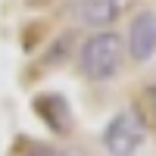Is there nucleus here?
Returning <instances> with one entry per match:
<instances>
[{"label": "nucleus", "mask_w": 156, "mask_h": 156, "mask_svg": "<svg viewBox=\"0 0 156 156\" xmlns=\"http://www.w3.org/2000/svg\"><path fill=\"white\" fill-rule=\"evenodd\" d=\"M122 50L125 41L115 31H94L78 50V69L94 81H106L122 69Z\"/></svg>", "instance_id": "obj_1"}, {"label": "nucleus", "mask_w": 156, "mask_h": 156, "mask_svg": "<svg viewBox=\"0 0 156 156\" xmlns=\"http://www.w3.org/2000/svg\"><path fill=\"white\" fill-rule=\"evenodd\" d=\"M144 122L134 109H122L115 112L109 125L103 128V147L109 156H134L144 144Z\"/></svg>", "instance_id": "obj_2"}, {"label": "nucleus", "mask_w": 156, "mask_h": 156, "mask_svg": "<svg viewBox=\"0 0 156 156\" xmlns=\"http://www.w3.org/2000/svg\"><path fill=\"white\" fill-rule=\"evenodd\" d=\"M128 56L134 62H147L156 53V12L144 9L131 19V28H128Z\"/></svg>", "instance_id": "obj_3"}, {"label": "nucleus", "mask_w": 156, "mask_h": 156, "mask_svg": "<svg viewBox=\"0 0 156 156\" xmlns=\"http://www.w3.org/2000/svg\"><path fill=\"white\" fill-rule=\"evenodd\" d=\"M75 19L87 25V28H97V31H106L109 25L119 19L122 12V0H78L72 6Z\"/></svg>", "instance_id": "obj_4"}, {"label": "nucleus", "mask_w": 156, "mask_h": 156, "mask_svg": "<svg viewBox=\"0 0 156 156\" xmlns=\"http://www.w3.org/2000/svg\"><path fill=\"white\" fill-rule=\"evenodd\" d=\"M34 109L44 115V122L53 128V131H69V119H72V112H69V103L62 100L59 94H44V97H37L34 100Z\"/></svg>", "instance_id": "obj_5"}, {"label": "nucleus", "mask_w": 156, "mask_h": 156, "mask_svg": "<svg viewBox=\"0 0 156 156\" xmlns=\"http://www.w3.org/2000/svg\"><path fill=\"white\" fill-rule=\"evenodd\" d=\"M25 156H69V153H62V150H56V147H44V144H37V147H31Z\"/></svg>", "instance_id": "obj_6"}, {"label": "nucleus", "mask_w": 156, "mask_h": 156, "mask_svg": "<svg viewBox=\"0 0 156 156\" xmlns=\"http://www.w3.org/2000/svg\"><path fill=\"white\" fill-rule=\"evenodd\" d=\"M153 100H156V94H153Z\"/></svg>", "instance_id": "obj_7"}]
</instances>
